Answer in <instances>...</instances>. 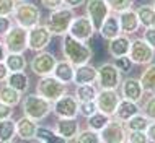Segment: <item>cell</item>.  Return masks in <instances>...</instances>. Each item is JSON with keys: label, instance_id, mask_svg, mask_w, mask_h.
Instances as JSON below:
<instances>
[{"label": "cell", "instance_id": "cell-4", "mask_svg": "<svg viewBox=\"0 0 155 143\" xmlns=\"http://www.w3.org/2000/svg\"><path fill=\"white\" fill-rule=\"evenodd\" d=\"M13 21L21 26L25 29H31L35 28L36 24H39L41 21V11L35 3L31 2H16V7H15V11H13Z\"/></svg>", "mask_w": 155, "mask_h": 143}, {"label": "cell", "instance_id": "cell-3", "mask_svg": "<svg viewBox=\"0 0 155 143\" xmlns=\"http://www.w3.org/2000/svg\"><path fill=\"white\" fill-rule=\"evenodd\" d=\"M75 18L74 8H69L65 5H62L61 8H56V10H51V13L48 16V21H46V26L49 28V31L52 33V36H64L65 33H69L70 23Z\"/></svg>", "mask_w": 155, "mask_h": 143}, {"label": "cell", "instance_id": "cell-30", "mask_svg": "<svg viewBox=\"0 0 155 143\" xmlns=\"http://www.w3.org/2000/svg\"><path fill=\"white\" fill-rule=\"evenodd\" d=\"M136 13L139 16V21L144 28L155 26V7L140 5V7L136 8Z\"/></svg>", "mask_w": 155, "mask_h": 143}, {"label": "cell", "instance_id": "cell-19", "mask_svg": "<svg viewBox=\"0 0 155 143\" xmlns=\"http://www.w3.org/2000/svg\"><path fill=\"white\" fill-rule=\"evenodd\" d=\"M98 78V68L93 65L82 64L75 67V75H74V83L75 85H88V83H95Z\"/></svg>", "mask_w": 155, "mask_h": 143}, {"label": "cell", "instance_id": "cell-23", "mask_svg": "<svg viewBox=\"0 0 155 143\" xmlns=\"http://www.w3.org/2000/svg\"><path fill=\"white\" fill-rule=\"evenodd\" d=\"M137 112H140V107L137 106V103L121 98V101H119V104H118V107H116L113 117H114L116 120H121V122L126 124V122L131 119L132 116H136Z\"/></svg>", "mask_w": 155, "mask_h": 143}, {"label": "cell", "instance_id": "cell-36", "mask_svg": "<svg viewBox=\"0 0 155 143\" xmlns=\"http://www.w3.org/2000/svg\"><path fill=\"white\" fill-rule=\"evenodd\" d=\"M140 112L144 114L150 122H155V93H150L149 98H145L144 104L140 107Z\"/></svg>", "mask_w": 155, "mask_h": 143}, {"label": "cell", "instance_id": "cell-47", "mask_svg": "<svg viewBox=\"0 0 155 143\" xmlns=\"http://www.w3.org/2000/svg\"><path fill=\"white\" fill-rule=\"evenodd\" d=\"M8 73H10V70L7 68L5 62H0V83H3L8 77Z\"/></svg>", "mask_w": 155, "mask_h": 143}, {"label": "cell", "instance_id": "cell-5", "mask_svg": "<svg viewBox=\"0 0 155 143\" xmlns=\"http://www.w3.org/2000/svg\"><path fill=\"white\" fill-rule=\"evenodd\" d=\"M36 93L54 103L56 99H59L61 96L67 93V85L62 83L61 80H57L54 75H46V77H41L39 81H38Z\"/></svg>", "mask_w": 155, "mask_h": 143}, {"label": "cell", "instance_id": "cell-20", "mask_svg": "<svg viewBox=\"0 0 155 143\" xmlns=\"http://www.w3.org/2000/svg\"><path fill=\"white\" fill-rule=\"evenodd\" d=\"M119 16V24H121V31H123V34H132V33H136L137 29L140 26V21H139V16H137L136 10H132V8H129V10H124L118 13Z\"/></svg>", "mask_w": 155, "mask_h": 143}, {"label": "cell", "instance_id": "cell-38", "mask_svg": "<svg viewBox=\"0 0 155 143\" xmlns=\"http://www.w3.org/2000/svg\"><path fill=\"white\" fill-rule=\"evenodd\" d=\"M95 112H98V106L96 101H82L78 106V114H82L85 119H88L90 116H93Z\"/></svg>", "mask_w": 155, "mask_h": 143}, {"label": "cell", "instance_id": "cell-42", "mask_svg": "<svg viewBox=\"0 0 155 143\" xmlns=\"http://www.w3.org/2000/svg\"><path fill=\"white\" fill-rule=\"evenodd\" d=\"M12 26H13V23H12L10 16L0 15V36H5L7 33L12 29Z\"/></svg>", "mask_w": 155, "mask_h": 143}, {"label": "cell", "instance_id": "cell-22", "mask_svg": "<svg viewBox=\"0 0 155 143\" xmlns=\"http://www.w3.org/2000/svg\"><path fill=\"white\" fill-rule=\"evenodd\" d=\"M98 33L101 34L103 39H106V41H111V39H114L116 36H119L123 31H121L118 13H113V15L110 13V15H108V18L103 21L101 28L98 29Z\"/></svg>", "mask_w": 155, "mask_h": 143}, {"label": "cell", "instance_id": "cell-44", "mask_svg": "<svg viewBox=\"0 0 155 143\" xmlns=\"http://www.w3.org/2000/svg\"><path fill=\"white\" fill-rule=\"evenodd\" d=\"M41 5L48 10H56L64 5V0H41Z\"/></svg>", "mask_w": 155, "mask_h": 143}, {"label": "cell", "instance_id": "cell-33", "mask_svg": "<svg viewBox=\"0 0 155 143\" xmlns=\"http://www.w3.org/2000/svg\"><path fill=\"white\" fill-rule=\"evenodd\" d=\"M96 96H98V88H96L93 83H88V85H77L75 88V98L78 101H95Z\"/></svg>", "mask_w": 155, "mask_h": 143}, {"label": "cell", "instance_id": "cell-7", "mask_svg": "<svg viewBox=\"0 0 155 143\" xmlns=\"http://www.w3.org/2000/svg\"><path fill=\"white\" fill-rule=\"evenodd\" d=\"M121 72L116 64H101L98 67V78L96 83L101 90H118L121 85Z\"/></svg>", "mask_w": 155, "mask_h": 143}, {"label": "cell", "instance_id": "cell-43", "mask_svg": "<svg viewBox=\"0 0 155 143\" xmlns=\"http://www.w3.org/2000/svg\"><path fill=\"white\" fill-rule=\"evenodd\" d=\"M144 37L147 43L152 46V47L155 49V26H150V28H145V31H144Z\"/></svg>", "mask_w": 155, "mask_h": 143}, {"label": "cell", "instance_id": "cell-9", "mask_svg": "<svg viewBox=\"0 0 155 143\" xmlns=\"http://www.w3.org/2000/svg\"><path fill=\"white\" fill-rule=\"evenodd\" d=\"M80 101L72 94H64L52 103V112L59 119H75L78 114Z\"/></svg>", "mask_w": 155, "mask_h": 143}, {"label": "cell", "instance_id": "cell-28", "mask_svg": "<svg viewBox=\"0 0 155 143\" xmlns=\"http://www.w3.org/2000/svg\"><path fill=\"white\" fill-rule=\"evenodd\" d=\"M33 141H39V143H65V140L56 132V130H51L48 127H38L36 137H35Z\"/></svg>", "mask_w": 155, "mask_h": 143}, {"label": "cell", "instance_id": "cell-1", "mask_svg": "<svg viewBox=\"0 0 155 143\" xmlns=\"http://www.w3.org/2000/svg\"><path fill=\"white\" fill-rule=\"evenodd\" d=\"M62 56L64 59H67L69 62L77 67L82 64H88L91 60V56H93V50L85 41H80L77 37H74L70 33H65L62 36Z\"/></svg>", "mask_w": 155, "mask_h": 143}, {"label": "cell", "instance_id": "cell-21", "mask_svg": "<svg viewBox=\"0 0 155 143\" xmlns=\"http://www.w3.org/2000/svg\"><path fill=\"white\" fill-rule=\"evenodd\" d=\"M108 43H110L108 44V52H110V56L118 59V57H123V56H127L129 54L132 41L129 39L127 34H123V33H121L119 36H116L114 39L108 41Z\"/></svg>", "mask_w": 155, "mask_h": 143}, {"label": "cell", "instance_id": "cell-6", "mask_svg": "<svg viewBox=\"0 0 155 143\" xmlns=\"http://www.w3.org/2000/svg\"><path fill=\"white\" fill-rule=\"evenodd\" d=\"M129 57H131V60L137 65H149L153 62L155 49L144 39V37H137V39H132V43H131Z\"/></svg>", "mask_w": 155, "mask_h": 143}, {"label": "cell", "instance_id": "cell-29", "mask_svg": "<svg viewBox=\"0 0 155 143\" xmlns=\"http://www.w3.org/2000/svg\"><path fill=\"white\" fill-rule=\"evenodd\" d=\"M3 62H5L7 68L10 72H23L28 65L25 56L23 54H18V52H8Z\"/></svg>", "mask_w": 155, "mask_h": 143}, {"label": "cell", "instance_id": "cell-11", "mask_svg": "<svg viewBox=\"0 0 155 143\" xmlns=\"http://www.w3.org/2000/svg\"><path fill=\"white\" fill-rule=\"evenodd\" d=\"M56 64H57V59L54 57L51 52L39 50V52H36V56L31 59L30 67H31V72L35 75H38V77H46V75H52Z\"/></svg>", "mask_w": 155, "mask_h": 143}, {"label": "cell", "instance_id": "cell-2", "mask_svg": "<svg viewBox=\"0 0 155 143\" xmlns=\"http://www.w3.org/2000/svg\"><path fill=\"white\" fill-rule=\"evenodd\" d=\"M21 111L25 116L31 117L33 120L41 122L51 114L52 103L49 99H46L44 96L38 94V93H31V94H26L21 99Z\"/></svg>", "mask_w": 155, "mask_h": 143}, {"label": "cell", "instance_id": "cell-41", "mask_svg": "<svg viewBox=\"0 0 155 143\" xmlns=\"http://www.w3.org/2000/svg\"><path fill=\"white\" fill-rule=\"evenodd\" d=\"M132 65H134V62L131 60L129 54H127V56H123V57H118V59H116V67H118L121 72H131Z\"/></svg>", "mask_w": 155, "mask_h": 143}, {"label": "cell", "instance_id": "cell-24", "mask_svg": "<svg viewBox=\"0 0 155 143\" xmlns=\"http://www.w3.org/2000/svg\"><path fill=\"white\" fill-rule=\"evenodd\" d=\"M52 75L56 77L57 80H61L62 83L69 85V83H74V75H75V65L72 62H69L67 59L64 60L57 62L56 67H54V72Z\"/></svg>", "mask_w": 155, "mask_h": 143}, {"label": "cell", "instance_id": "cell-8", "mask_svg": "<svg viewBox=\"0 0 155 143\" xmlns=\"http://www.w3.org/2000/svg\"><path fill=\"white\" fill-rule=\"evenodd\" d=\"M3 44L8 52L23 54L28 49V29H25L18 24L12 26V29L3 36Z\"/></svg>", "mask_w": 155, "mask_h": 143}, {"label": "cell", "instance_id": "cell-39", "mask_svg": "<svg viewBox=\"0 0 155 143\" xmlns=\"http://www.w3.org/2000/svg\"><path fill=\"white\" fill-rule=\"evenodd\" d=\"M129 143H147L149 137L147 132H142V130H134V132H127V140Z\"/></svg>", "mask_w": 155, "mask_h": 143}, {"label": "cell", "instance_id": "cell-50", "mask_svg": "<svg viewBox=\"0 0 155 143\" xmlns=\"http://www.w3.org/2000/svg\"><path fill=\"white\" fill-rule=\"evenodd\" d=\"M15 2H23V0H15Z\"/></svg>", "mask_w": 155, "mask_h": 143}, {"label": "cell", "instance_id": "cell-26", "mask_svg": "<svg viewBox=\"0 0 155 143\" xmlns=\"http://www.w3.org/2000/svg\"><path fill=\"white\" fill-rule=\"evenodd\" d=\"M21 93L20 91H16L15 88H12L10 85H2L0 86V101L2 103H5L8 104V106H12V107H15V106H18V104H21Z\"/></svg>", "mask_w": 155, "mask_h": 143}, {"label": "cell", "instance_id": "cell-35", "mask_svg": "<svg viewBox=\"0 0 155 143\" xmlns=\"http://www.w3.org/2000/svg\"><path fill=\"white\" fill-rule=\"evenodd\" d=\"M74 141H78V143H101L103 140H101V133L100 132L87 129V130H82V132L74 138Z\"/></svg>", "mask_w": 155, "mask_h": 143}, {"label": "cell", "instance_id": "cell-27", "mask_svg": "<svg viewBox=\"0 0 155 143\" xmlns=\"http://www.w3.org/2000/svg\"><path fill=\"white\" fill-rule=\"evenodd\" d=\"M16 137V122L8 117V119L0 120V143H10Z\"/></svg>", "mask_w": 155, "mask_h": 143}, {"label": "cell", "instance_id": "cell-16", "mask_svg": "<svg viewBox=\"0 0 155 143\" xmlns=\"http://www.w3.org/2000/svg\"><path fill=\"white\" fill-rule=\"evenodd\" d=\"M95 101H96V106H98V111L113 117L121 101V94L116 90H101L98 91V96H96Z\"/></svg>", "mask_w": 155, "mask_h": 143}, {"label": "cell", "instance_id": "cell-14", "mask_svg": "<svg viewBox=\"0 0 155 143\" xmlns=\"http://www.w3.org/2000/svg\"><path fill=\"white\" fill-rule=\"evenodd\" d=\"M119 90H121V98L134 101V103H137V104L140 103L142 98H144V94H145V90H144V86H142L140 80L132 78V77L124 78L119 85Z\"/></svg>", "mask_w": 155, "mask_h": 143}, {"label": "cell", "instance_id": "cell-46", "mask_svg": "<svg viewBox=\"0 0 155 143\" xmlns=\"http://www.w3.org/2000/svg\"><path fill=\"white\" fill-rule=\"evenodd\" d=\"M87 0H64V5L69 8H78L82 5H85Z\"/></svg>", "mask_w": 155, "mask_h": 143}, {"label": "cell", "instance_id": "cell-34", "mask_svg": "<svg viewBox=\"0 0 155 143\" xmlns=\"http://www.w3.org/2000/svg\"><path fill=\"white\" fill-rule=\"evenodd\" d=\"M124 125H126V129H127V132H134V130H142V132H145L147 127L150 125V120L142 114V112H137V114L132 116Z\"/></svg>", "mask_w": 155, "mask_h": 143}, {"label": "cell", "instance_id": "cell-49", "mask_svg": "<svg viewBox=\"0 0 155 143\" xmlns=\"http://www.w3.org/2000/svg\"><path fill=\"white\" fill-rule=\"evenodd\" d=\"M7 54H8V50H7V47H5V44H3V41H0V62L5 60Z\"/></svg>", "mask_w": 155, "mask_h": 143}, {"label": "cell", "instance_id": "cell-48", "mask_svg": "<svg viewBox=\"0 0 155 143\" xmlns=\"http://www.w3.org/2000/svg\"><path fill=\"white\" fill-rule=\"evenodd\" d=\"M147 137H149V141H153L155 143V122H150V125L147 127Z\"/></svg>", "mask_w": 155, "mask_h": 143}, {"label": "cell", "instance_id": "cell-45", "mask_svg": "<svg viewBox=\"0 0 155 143\" xmlns=\"http://www.w3.org/2000/svg\"><path fill=\"white\" fill-rule=\"evenodd\" d=\"M12 109H13L12 106H8V104H5V103L0 101V120L8 119V117L13 116V111H12Z\"/></svg>", "mask_w": 155, "mask_h": 143}, {"label": "cell", "instance_id": "cell-15", "mask_svg": "<svg viewBox=\"0 0 155 143\" xmlns=\"http://www.w3.org/2000/svg\"><path fill=\"white\" fill-rule=\"evenodd\" d=\"M100 133H101V140L106 143H123L127 140V129L124 122L116 120L114 117Z\"/></svg>", "mask_w": 155, "mask_h": 143}, {"label": "cell", "instance_id": "cell-13", "mask_svg": "<svg viewBox=\"0 0 155 143\" xmlns=\"http://www.w3.org/2000/svg\"><path fill=\"white\" fill-rule=\"evenodd\" d=\"M95 31L96 29L88 16H75L72 20V23H70V28H69V33L74 37H77L80 41H85V43L93 37Z\"/></svg>", "mask_w": 155, "mask_h": 143}, {"label": "cell", "instance_id": "cell-25", "mask_svg": "<svg viewBox=\"0 0 155 143\" xmlns=\"http://www.w3.org/2000/svg\"><path fill=\"white\" fill-rule=\"evenodd\" d=\"M5 83L10 85L12 88H15L20 93H25V91H28V86H30V78L25 73V70L23 72H10Z\"/></svg>", "mask_w": 155, "mask_h": 143}, {"label": "cell", "instance_id": "cell-40", "mask_svg": "<svg viewBox=\"0 0 155 143\" xmlns=\"http://www.w3.org/2000/svg\"><path fill=\"white\" fill-rule=\"evenodd\" d=\"M15 7H16L15 0H0V15L12 16L15 11Z\"/></svg>", "mask_w": 155, "mask_h": 143}, {"label": "cell", "instance_id": "cell-51", "mask_svg": "<svg viewBox=\"0 0 155 143\" xmlns=\"http://www.w3.org/2000/svg\"><path fill=\"white\" fill-rule=\"evenodd\" d=\"M153 7H155V0H153Z\"/></svg>", "mask_w": 155, "mask_h": 143}, {"label": "cell", "instance_id": "cell-17", "mask_svg": "<svg viewBox=\"0 0 155 143\" xmlns=\"http://www.w3.org/2000/svg\"><path fill=\"white\" fill-rule=\"evenodd\" d=\"M54 130L65 141H74V138L80 133V124L77 122V117L75 119H59L56 122Z\"/></svg>", "mask_w": 155, "mask_h": 143}, {"label": "cell", "instance_id": "cell-12", "mask_svg": "<svg viewBox=\"0 0 155 143\" xmlns=\"http://www.w3.org/2000/svg\"><path fill=\"white\" fill-rule=\"evenodd\" d=\"M85 11H87V16L93 23L95 29L98 31L101 28L103 21L108 18V15L111 13V8L106 3V0H88L85 3Z\"/></svg>", "mask_w": 155, "mask_h": 143}, {"label": "cell", "instance_id": "cell-18", "mask_svg": "<svg viewBox=\"0 0 155 143\" xmlns=\"http://www.w3.org/2000/svg\"><path fill=\"white\" fill-rule=\"evenodd\" d=\"M36 130H38V124L36 120H33L31 117L25 116L20 117L16 120V135L21 138L23 141H33L36 137Z\"/></svg>", "mask_w": 155, "mask_h": 143}, {"label": "cell", "instance_id": "cell-32", "mask_svg": "<svg viewBox=\"0 0 155 143\" xmlns=\"http://www.w3.org/2000/svg\"><path fill=\"white\" fill-rule=\"evenodd\" d=\"M140 83L144 86L145 93H155V64H149L140 75Z\"/></svg>", "mask_w": 155, "mask_h": 143}, {"label": "cell", "instance_id": "cell-10", "mask_svg": "<svg viewBox=\"0 0 155 143\" xmlns=\"http://www.w3.org/2000/svg\"><path fill=\"white\" fill-rule=\"evenodd\" d=\"M51 39L52 33L46 24H36L35 28L28 29V49H31L33 52L44 50L51 44Z\"/></svg>", "mask_w": 155, "mask_h": 143}, {"label": "cell", "instance_id": "cell-31", "mask_svg": "<svg viewBox=\"0 0 155 143\" xmlns=\"http://www.w3.org/2000/svg\"><path fill=\"white\" fill-rule=\"evenodd\" d=\"M111 119H113L111 116H108V114H104V112L98 111V112H95L93 116H90L88 119H87V125H88V129H91V130L101 132V130L111 122Z\"/></svg>", "mask_w": 155, "mask_h": 143}, {"label": "cell", "instance_id": "cell-37", "mask_svg": "<svg viewBox=\"0 0 155 143\" xmlns=\"http://www.w3.org/2000/svg\"><path fill=\"white\" fill-rule=\"evenodd\" d=\"M113 13H121L124 10H129L134 5V0H106Z\"/></svg>", "mask_w": 155, "mask_h": 143}]
</instances>
